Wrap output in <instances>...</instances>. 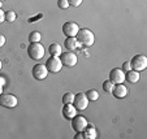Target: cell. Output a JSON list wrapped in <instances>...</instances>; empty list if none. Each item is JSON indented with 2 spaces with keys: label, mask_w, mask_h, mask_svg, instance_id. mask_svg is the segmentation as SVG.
<instances>
[{
  "label": "cell",
  "mask_w": 147,
  "mask_h": 139,
  "mask_svg": "<svg viewBox=\"0 0 147 139\" xmlns=\"http://www.w3.org/2000/svg\"><path fill=\"white\" fill-rule=\"evenodd\" d=\"M113 86L115 85L112 83L111 81H104L103 82V90H104V91L107 92V94H112V90H113Z\"/></svg>",
  "instance_id": "7402d4cb"
},
{
  "label": "cell",
  "mask_w": 147,
  "mask_h": 139,
  "mask_svg": "<svg viewBox=\"0 0 147 139\" xmlns=\"http://www.w3.org/2000/svg\"><path fill=\"white\" fill-rule=\"evenodd\" d=\"M3 94V87H0V95Z\"/></svg>",
  "instance_id": "f546056e"
},
{
  "label": "cell",
  "mask_w": 147,
  "mask_h": 139,
  "mask_svg": "<svg viewBox=\"0 0 147 139\" xmlns=\"http://www.w3.org/2000/svg\"><path fill=\"white\" fill-rule=\"evenodd\" d=\"M76 39L80 46L83 47H91L95 42V35L91 30L89 29H80V31L76 35Z\"/></svg>",
  "instance_id": "6da1fadb"
},
{
  "label": "cell",
  "mask_w": 147,
  "mask_h": 139,
  "mask_svg": "<svg viewBox=\"0 0 147 139\" xmlns=\"http://www.w3.org/2000/svg\"><path fill=\"white\" fill-rule=\"evenodd\" d=\"M73 100H74V94H72V92H67L63 96V103L64 104H73Z\"/></svg>",
  "instance_id": "ffe728a7"
},
{
  "label": "cell",
  "mask_w": 147,
  "mask_h": 139,
  "mask_svg": "<svg viewBox=\"0 0 147 139\" xmlns=\"http://www.w3.org/2000/svg\"><path fill=\"white\" fill-rule=\"evenodd\" d=\"M5 42H7V40H5V36H4L3 34H0V48L5 44Z\"/></svg>",
  "instance_id": "4316f807"
},
{
  "label": "cell",
  "mask_w": 147,
  "mask_h": 139,
  "mask_svg": "<svg viewBox=\"0 0 147 139\" xmlns=\"http://www.w3.org/2000/svg\"><path fill=\"white\" fill-rule=\"evenodd\" d=\"M0 1H1V3H3V1H5V0H0Z\"/></svg>",
  "instance_id": "1f68e13d"
},
{
  "label": "cell",
  "mask_w": 147,
  "mask_h": 139,
  "mask_svg": "<svg viewBox=\"0 0 147 139\" xmlns=\"http://www.w3.org/2000/svg\"><path fill=\"white\" fill-rule=\"evenodd\" d=\"M48 52L51 53V56H60L61 52H63V48H61V46L59 44V43L53 42L50 44V47H48Z\"/></svg>",
  "instance_id": "e0dca14e"
},
{
  "label": "cell",
  "mask_w": 147,
  "mask_h": 139,
  "mask_svg": "<svg viewBox=\"0 0 147 139\" xmlns=\"http://www.w3.org/2000/svg\"><path fill=\"white\" fill-rule=\"evenodd\" d=\"M96 136H98V133H96V130H95V128L92 125H90V124H87V126L85 128V130H83V138L95 139Z\"/></svg>",
  "instance_id": "2e32d148"
},
{
  "label": "cell",
  "mask_w": 147,
  "mask_h": 139,
  "mask_svg": "<svg viewBox=\"0 0 147 139\" xmlns=\"http://www.w3.org/2000/svg\"><path fill=\"white\" fill-rule=\"evenodd\" d=\"M76 109L77 111H85L89 105V99H87L86 94L85 92H78L74 95V100H73Z\"/></svg>",
  "instance_id": "5b68a950"
},
{
  "label": "cell",
  "mask_w": 147,
  "mask_h": 139,
  "mask_svg": "<svg viewBox=\"0 0 147 139\" xmlns=\"http://www.w3.org/2000/svg\"><path fill=\"white\" fill-rule=\"evenodd\" d=\"M17 18V14L14 11H7L5 12V21H8V22H14Z\"/></svg>",
  "instance_id": "44dd1931"
},
{
  "label": "cell",
  "mask_w": 147,
  "mask_h": 139,
  "mask_svg": "<svg viewBox=\"0 0 147 139\" xmlns=\"http://www.w3.org/2000/svg\"><path fill=\"white\" fill-rule=\"evenodd\" d=\"M131 69L137 72H142L147 68V57L144 55H136L130 61Z\"/></svg>",
  "instance_id": "277c9868"
},
{
  "label": "cell",
  "mask_w": 147,
  "mask_h": 139,
  "mask_svg": "<svg viewBox=\"0 0 147 139\" xmlns=\"http://www.w3.org/2000/svg\"><path fill=\"white\" fill-rule=\"evenodd\" d=\"M63 116L68 120H72L74 116H77V109L73 104H64L63 107Z\"/></svg>",
  "instance_id": "4fadbf2b"
},
{
  "label": "cell",
  "mask_w": 147,
  "mask_h": 139,
  "mask_svg": "<svg viewBox=\"0 0 147 139\" xmlns=\"http://www.w3.org/2000/svg\"><path fill=\"white\" fill-rule=\"evenodd\" d=\"M61 60V62H63V65H65V66H74L76 64H77L78 58H77V55H76L74 52H72V51H69V52H61V55L59 56Z\"/></svg>",
  "instance_id": "8992f818"
},
{
  "label": "cell",
  "mask_w": 147,
  "mask_h": 139,
  "mask_svg": "<svg viewBox=\"0 0 147 139\" xmlns=\"http://www.w3.org/2000/svg\"><path fill=\"white\" fill-rule=\"evenodd\" d=\"M139 72H137V70H133L130 69L129 72H125V79L129 82V83H137V82L139 81Z\"/></svg>",
  "instance_id": "5bb4252c"
},
{
  "label": "cell",
  "mask_w": 147,
  "mask_h": 139,
  "mask_svg": "<svg viewBox=\"0 0 147 139\" xmlns=\"http://www.w3.org/2000/svg\"><path fill=\"white\" fill-rule=\"evenodd\" d=\"M0 70H1V61H0Z\"/></svg>",
  "instance_id": "4dcf8cb0"
},
{
  "label": "cell",
  "mask_w": 147,
  "mask_h": 139,
  "mask_svg": "<svg viewBox=\"0 0 147 139\" xmlns=\"http://www.w3.org/2000/svg\"><path fill=\"white\" fill-rule=\"evenodd\" d=\"M40 39H42V34L39 31H31L29 34V42L30 43H38L40 42Z\"/></svg>",
  "instance_id": "ac0fdd59"
},
{
  "label": "cell",
  "mask_w": 147,
  "mask_h": 139,
  "mask_svg": "<svg viewBox=\"0 0 147 139\" xmlns=\"http://www.w3.org/2000/svg\"><path fill=\"white\" fill-rule=\"evenodd\" d=\"M109 81L113 85L124 83L125 82V72L121 68H113L109 73Z\"/></svg>",
  "instance_id": "ba28073f"
},
{
  "label": "cell",
  "mask_w": 147,
  "mask_h": 139,
  "mask_svg": "<svg viewBox=\"0 0 147 139\" xmlns=\"http://www.w3.org/2000/svg\"><path fill=\"white\" fill-rule=\"evenodd\" d=\"M78 31H80V26L74 21H67L63 25V33L67 36H76Z\"/></svg>",
  "instance_id": "30bf717a"
},
{
  "label": "cell",
  "mask_w": 147,
  "mask_h": 139,
  "mask_svg": "<svg viewBox=\"0 0 147 139\" xmlns=\"http://www.w3.org/2000/svg\"><path fill=\"white\" fill-rule=\"evenodd\" d=\"M124 72H129V70L131 69V65H130V61H125L124 64H122V68H121Z\"/></svg>",
  "instance_id": "d4e9b609"
},
{
  "label": "cell",
  "mask_w": 147,
  "mask_h": 139,
  "mask_svg": "<svg viewBox=\"0 0 147 139\" xmlns=\"http://www.w3.org/2000/svg\"><path fill=\"white\" fill-rule=\"evenodd\" d=\"M18 104L17 97L12 94H1L0 95V105L4 108H14Z\"/></svg>",
  "instance_id": "52a82bcc"
},
{
  "label": "cell",
  "mask_w": 147,
  "mask_h": 139,
  "mask_svg": "<svg viewBox=\"0 0 147 139\" xmlns=\"http://www.w3.org/2000/svg\"><path fill=\"white\" fill-rule=\"evenodd\" d=\"M31 73H33V77L35 78L36 81H43V79H45V78L48 75V70H47V68H46L45 64H36V65H34Z\"/></svg>",
  "instance_id": "9c48e42d"
},
{
  "label": "cell",
  "mask_w": 147,
  "mask_h": 139,
  "mask_svg": "<svg viewBox=\"0 0 147 139\" xmlns=\"http://www.w3.org/2000/svg\"><path fill=\"white\" fill-rule=\"evenodd\" d=\"M68 1H69V5L72 7H80L83 0H68Z\"/></svg>",
  "instance_id": "cb8c5ba5"
},
{
  "label": "cell",
  "mask_w": 147,
  "mask_h": 139,
  "mask_svg": "<svg viewBox=\"0 0 147 139\" xmlns=\"http://www.w3.org/2000/svg\"><path fill=\"white\" fill-rule=\"evenodd\" d=\"M76 139H83V134H82V131H78L77 135H76Z\"/></svg>",
  "instance_id": "83f0119b"
},
{
  "label": "cell",
  "mask_w": 147,
  "mask_h": 139,
  "mask_svg": "<svg viewBox=\"0 0 147 139\" xmlns=\"http://www.w3.org/2000/svg\"><path fill=\"white\" fill-rule=\"evenodd\" d=\"M78 46L80 44H78L76 36H67V39L64 40V47L67 48L68 51H74Z\"/></svg>",
  "instance_id": "9a60e30c"
},
{
  "label": "cell",
  "mask_w": 147,
  "mask_h": 139,
  "mask_svg": "<svg viewBox=\"0 0 147 139\" xmlns=\"http://www.w3.org/2000/svg\"><path fill=\"white\" fill-rule=\"evenodd\" d=\"M45 53H46L45 47L40 44V42H38V43H30V46L28 47V55H29V57H30L31 60H35V61H38V60L43 58Z\"/></svg>",
  "instance_id": "7a4b0ae2"
},
{
  "label": "cell",
  "mask_w": 147,
  "mask_h": 139,
  "mask_svg": "<svg viewBox=\"0 0 147 139\" xmlns=\"http://www.w3.org/2000/svg\"><path fill=\"white\" fill-rule=\"evenodd\" d=\"M46 68H47L48 73H59L63 68V62H61L59 56H51L46 61Z\"/></svg>",
  "instance_id": "3957f363"
},
{
  "label": "cell",
  "mask_w": 147,
  "mask_h": 139,
  "mask_svg": "<svg viewBox=\"0 0 147 139\" xmlns=\"http://www.w3.org/2000/svg\"><path fill=\"white\" fill-rule=\"evenodd\" d=\"M86 96H87V99H89V101H95V100H98L99 94H98L96 90H89V91L86 92Z\"/></svg>",
  "instance_id": "d6986e66"
},
{
  "label": "cell",
  "mask_w": 147,
  "mask_h": 139,
  "mask_svg": "<svg viewBox=\"0 0 147 139\" xmlns=\"http://www.w3.org/2000/svg\"><path fill=\"white\" fill-rule=\"evenodd\" d=\"M5 21V12L0 8V24H3Z\"/></svg>",
  "instance_id": "484cf974"
},
{
  "label": "cell",
  "mask_w": 147,
  "mask_h": 139,
  "mask_svg": "<svg viewBox=\"0 0 147 139\" xmlns=\"http://www.w3.org/2000/svg\"><path fill=\"white\" fill-rule=\"evenodd\" d=\"M128 92H129L128 87L125 86V85H122V83L115 85L113 90H112V95H113L115 97H117V99H122V97H125L126 95H128Z\"/></svg>",
  "instance_id": "7c38bea8"
},
{
  "label": "cell",
  "mask_w": 147,
  "mask_h": 139,
  "mask_svg": "<svg viewBox=\"0 0 147 139\" xmlns=\"http://www.w3.org/2000/svg\"><path fill=\"white\" fill-rule=\"evenodd\" d=\"M87 124L89 122H87V120L83 116H74L72 118V128H73V130H76L77 133L85 130Z\"/></svg>",
  "instance_id": "8fae6325"
},
{
  "label": "cell",
  "mask_w": 147,
  "mask_h": 139,
  "mask_svg": "<svg viewBox=\"0 0 147 139\" xmlns=\"http://www.w3.org/2000/svg\"><path fill=\"white\" fill-rule=\"evenodd\" d=\"M57 7L60 9H67L69 5V1L68 0H57Z\"/></svg>",
  "instance_id": "603a6c76"
},
{
  "label": "cell",
  "mask_w": 147,
  "mask_h": 139,
  "mask_svg": "<svg viewBox=\"0 0 147 139\" xmlns=\"http://www.w3.org/2000/svg\"><path fill=\"white\" fill-rule=\"evenodd\" d=\"M4 86V79L3 78H0V87H3Z\"/></svg>",
  "instance_id": "f1b7e54d"
}]
</instances>
